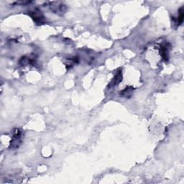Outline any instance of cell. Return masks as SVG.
<instances>
[{
    "mask_svg": "<svg viewBox=\"0 0 184 184\" xmlns=\"http://www.w3.org/2000/svg\"><path fill=\"white\" fill-rule=\"evenodd\" d=\"M30 17L34 21V22L37 25H41L45 22V18L42 12L38 9H34L32 10H30L28 12Z\"/></svg>",
    "mask_w": 184,
    "mask_h": 184,
    "instance_id": "6da1fadb",
    "label": "cell"
},
{
    "mask_svg": "<svg viewBox=\"0 0 184 184\" xmlns=\"http://www.w3.org/2000/svg\"><path fill=\"white\" fill-rule=\"evenodd\" d=\"M22 142V132L20 129H15L13 132L12 138L11 139L10 148H18Z\"/></svg>",
    "mask_w": 184,
    "mask_h": 184,
    "instance_id": "7a4b0ae2",
    "label": "cell"
},
{
    "mask_svg": "<svg viewBox=\"0 0 184 184\" xmlns=\"http://www.w3.org/2000/svg\"><path fill=\"white\" fill-rule=\"evenodd\" d=\"M48 6L53 12L56 13L58 15H64L67 10V7L66 4L60 2H50Z\"/></svg>",
    "mask_w": 184,
    "mask_h": 184,
    "instance_id": "3957f363",
    "label": "cell"
},
{
    "mask_svg": "<svg viewBox=\"0 0 184 184\" xmlns=\"http://www.w3.org/2000/svg\"><path fill=\"white\" fill-rule=\"evenodd\" d=\"M122 80V70L120 69L119 71H117V73H116V75L115 76V77L112 79V81H111V82L110 83V87H115V86L117 85L120 83L121 81Z\"/></svg>",
    "mask_w": 184,
    "mask_h": 184,
    "instance_id": "277c9868",
    "label": "cell"
},
{
    "mask_svg": "<svg viewBox=\"0 0 184 184\" xmlns=\"http://www.w3.org/2000/svg\"><path fill=\"white\" fill-rule=\"evenodd\" d=\"M168 53H169V46L167 44H163L160 47V55L165 61H167L168 59Z\"/></svg>",
    "mask_w": 184,
    "mask_h": 184,
    "instance_id": "5b68a950",
    "label": "cell"
},
{
    "mask_svg": "<svg viewBox=\"0 0 184 184\" xmlns=\"http://www.w3.org/2000/svg\"><path fill=\"white\" fill-rule=\"evenodd\" d=\"M183 17H184V14H183V7H181L180 10H179L178 12V15L176 19H173V23L176 26H179L182 24L183 22Z\"/></svg>",
    "mask_w": 184,
    "mask_h": 184,
    "instance_id": "8992f818",
    "label": "cell"
},
{
    "mask_svg": "<svg viewBox=\"0 0 184 184\" xmlns=\"http://www.w3.org/2000/svg\"><path fill=\"white\" fill-rule=\"evenodd\" d=\"M34 61L35 60H34L33 58H32L30 57L24 56V57L21 58V59L20 60V64L22 65V66H26V65L33 64Z\"/></svg>",
    "mask_w": 184,
    "mask_h": 184,
    "instance_id": "52a82bcc",
    "label": "cell"
},
{
    "mask_svg": "<svg viewBox=\"0 0 184 184\" xmlns=\"http://www.w3.org/2000/svg\"><path fill=\"white\" fill-rule=\"evenodd\" d=\"M132 91H133V88L132 87H127L126 88H125L122 92H121L120 94L122 95V97H130L132 94Z\"/></svg>",
    "mask_w": 184,
    "mask_h": 184,
    "instance_id": "ba28073f",
    "label": "cell"
}]
</instances>
